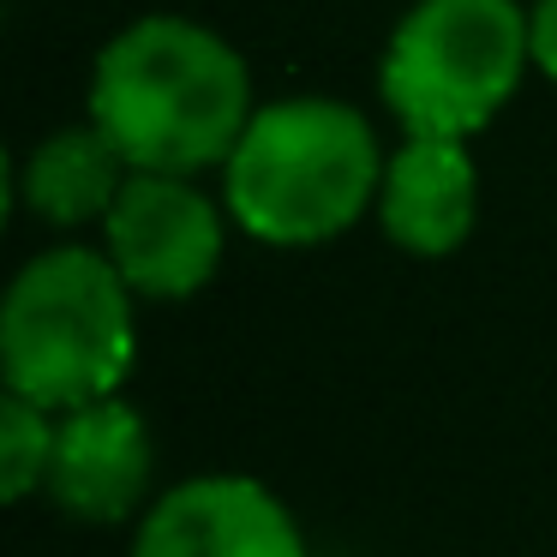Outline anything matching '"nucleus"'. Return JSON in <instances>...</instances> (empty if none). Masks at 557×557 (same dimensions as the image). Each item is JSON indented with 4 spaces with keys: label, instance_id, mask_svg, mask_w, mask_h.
Listing matches in <instances>:
<instances>
[{
    "label": "nucleus",
    "instance_id": "obj_11",
    "mask_svg": "<svg viewBox=\"0 0 557 557\" xmlns=\"http://www.w3.org/2000/svg\"><path fill=\"white\" fill-rule=\"evenodd\" d=\"M528 30H533V66L557 78V0H540V7H533Z\"/></svg>",
    "mask_w": 557,
    "mask_h": 557
},
{
    "label": "nucleus",
    "instance_id": "obj_3",
    "mask_svg": "<svg viewBox=\"0 0 557 557\" xmlns=\"http://www.w3.org/2000/svg\"><path fill=\"white\" fill-rule=\"evenodd\" d=\"M222 169H228L234 222L264 246L336 240L384 193V157L372 126L324 97L258 109Z\"/></svg>",
    "mask_w": 557,
    "mask_h": 557
},
{
    "label": "nucleus",
    "instance_id": "obj_6",
    "mask_svg": "<svg viewBox=\"0 0 557 557\" xmlns=\"http://www.w3.org/2000/svg\"><path fill=\"white\" fill-rule=\"evenodd\" d=\"M133 557H312L300 521L246 473H198L162 492L133 533Z\"/></svg>",
    "mask_w": 557,
    "mask_h": 557
},
{
    "label": "nucleus",
    "instance_id": "obj_1",
    "mask_svg": "<svg viewBox=\"0 0 557 557\" xmlns=\"http://www.w3.org/2000/svg\"><path fill=\"white\" fill-rule=\"evenodd\" d=\"M90 114L133 174H198L228 162L252 126L246 61L193 18H138L109 42Z\"/></svg>",
    "mask_w": 557,
    "mask_h": 557
},
{
    "label": "nucleus",
    "instance_id": "obj_9",
    "mask_svg": "<svg viewBox=\"0 0 557 557\" xmlns=\"http://www.w3.org/2000/svg\"><path fill=\"white\" fill-rule=\"evenodd\" d=\"M133 181V162L114 150V138L102 126H85V133H54L30 150L25 162V205L37 210L42 222H61V228H78L90 216H109L121 186Z\"/></svg>",
    "mask_w": 557,
    "mask_h": 557
},
{
    "label": "nucleus",
    "instance_id": "obj_10",
    "mask_svg": "<svg viewBox=\"0 0 557 557\" xmlns=\"http://www.w3.org/2000/svg\"><path fill=\"white\" fill-rule=\"evenodd\" d=\"M54 420L61 413H49L7 389V401H0V492H7V504H25L37 485H49Z\"/></svg>",
    "mask_w": 557,
    "mask_h": 557
},
{
    "label": "nucleus",
    "instance_id": "obj_4",
    "mask_svg": "<svg viewBox=\"0 0 557 557\" xmlns=\"http://www.w3.org/2000/svg\"><path fill=\"white\" fill-rule=\"evenodd\" d=\"M533 54L516 0H420L384 54V102L408 138H468L516 97Z\"/></svg>",
    "mask_w": 557,
    "mask_h": 557
},
{
    "label": "nucleus",
    "instance_id": "obj_2",
    "mask_svg": "<svg viewBox=\"0 0 557 557\" xmlns=\"http://www.w3.org/2000/svg\"><path fill=\"white\" fill-rule=\"evenodd\" d=\"M133 288L109 252L54 246L30 258L0 306L7 389L49 413L109 401L133 372Z\"/></svg>",
    "mask_w": 557,
    "mask_h": 557
},
{
    "label": "nucleus",
    "instance_id": "obj_5",
    "mask_svg": "<svg viewBox=\"0 0 557 557\" xmlns=\"http://www.w3.org/2000/svg\"><path fill=\"white\" fill-rule=\"evenodd\" d=\"M102 228L114 270L145 300H186L222 264V216L186 174H133Z\"/></svg>",
    "mask_w": 557,
    "mask_h": 557
},
{
    "label": "nucleus",
    "instance_id": "obj_7",
    "mask_svg": "<svg viewBox=\"0 0 557 557\" xmlns=\"http://www.w3.org/2000/svg\"><path fill=\"white\" fill-rule=\"evenodd\" d=\"M42 492L73 521L114 528L150 492V432L121 396L90 401L54 420V461Z\"/></svg>",
    "mask_w": 557,
    "mask_h": 557
},
{
    "label": "nucleus",
    "instance_id": "obj_8",
    "mask_svg": "<svg viewBox=\"0 0 557 557\" xmlns=\"http://www.w3.org/2000/svg\"><path fill=\"white\" fill-rule=\"evenodd\" d=\"M480 210V174L461 138H408L384 169L377 216L384 234L413 258H444L468 240Z\"/></svg>",
    "mask_w": 557,
    "mask_h": 557
}]
</instances>
